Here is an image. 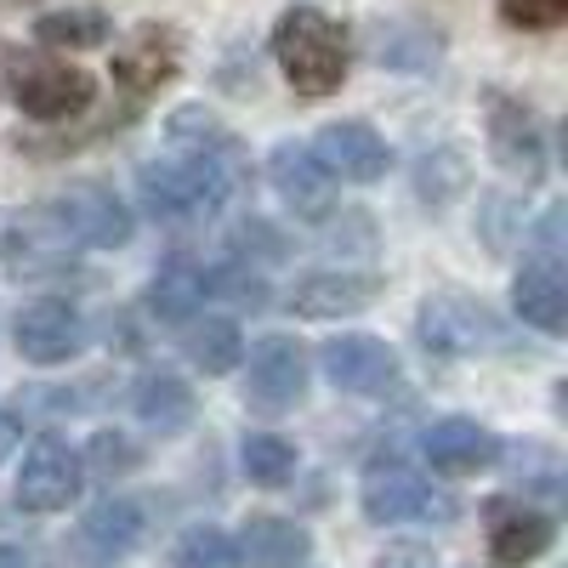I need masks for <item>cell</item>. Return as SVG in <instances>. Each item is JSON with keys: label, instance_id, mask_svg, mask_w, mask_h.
<instances>
[{"label": "cell", "instance_id": "cell-1", "mask_svg": "<svg viewBox=\"0 0 568 568\" xmlns=\"http://www.w3.org/2000/svg\"><path fill=\"white\" fill-rule=\"evenodd\" d=\"M251 160L245 154H160V160H142L136 165V187H142V205L160 227H205L227 211V200L245 187Z\"/></svg>", "mask_w": 568, "mask_h": 568}, {"label": "cell", "instance_id": "cell-2", "mask_svg": "<svg viewBox=\"0 0 568 568\" xmlns=\"http://www.w3.org/2000/svg\"><path fill=\"white\" fill-rule=\"evenodd\" d=\"M273 58H278L296 98L318 103L329 91H342V80L353 69V45H347V29L329 12L296 0V7H284L278 23H273Z\"/></svg>", "mask_w": 568, "mask_h": 568}, {"label": "cell", "instance_id": "cell-3", "mask_svg": "<svg viewBox=\"0 0 568 568\" xmlns=\"http://www.w3.org/2000/svg\"><path fill=\"white\" fill-rule=\"evenodd\" d=\"M0 85L7 98L29 114V120H80L98 103V80H91L80 63L69 58H52V52H23V45H7L0 52Z\"/></svg>", "mask_w": 568, "mask_h": 568}, {"label": "cell", "instance_id": "cell-4", "mask_svg": "<svg viewBox=\"0 0 568 568\" xmlns=\"http://www.w3.org/2000/svg\"><path fill=\"white\" fill-rule=\"evenodd\" d=\"M364 517L369 524H449L460 511L449 489H438L433 478L387 460V466H369L364 471Z\"/></svg>", "mask_w": 568, "mask_h": 568}, {"label": "cell", "instance_id": "cell-5", "mask_svg": "<svg viewBox=\"0 0 568 568\" xmlns=\"http://www.w3.org/2000/svg\"><path fill=\"white\" fill-rule=\"evenodd\" d=\"M415 336L426 353L438 358H471V353H489L500 347V318L478 302V296H460V291H438L426 296L415 313Z\"/></svg>", "mask_w": 568, "mask_h": 568}, {"label": "cell", "instance_id": "cell-6", "mask_svg": "<svg viewBox=\"0 0 568 568\" xmlns=\"http://www.w3.org/2000/svg\"><path fill=\"white\" fill-rule=\"evenodd\" d=\"M40 211L58 222V233L74 251L80 245L85 251H120V245H131V211L103 182H74V187H63V194L52 205H40Z\"/></svg>", "mask_w": 568, "mask_h": 568}, {"label": "cell", "instance_id": "cell-7", "mask_svg": "<svg viewBox=\"0 0 568 568\" xmlns=\"http://www.w3.org/2000/svg\"><path fill=\"white\" fill-rule=\"evenodd\" d=\"M489 154L511 182H540L546 176V125L524 98L489 91Z\"/></svg>", "mask_w": 568, "mask_h": 568}, {"label": "cell", "instance_id": "cell-8", "mask_svg": "<svg viewBox=\"0 0 568 568\" xmlns=\"http://www.w3.org/2000/svg\"><path fill=\"white\" fill-rule=\"evenodd\" d=\"M85 484V460L63 438H34L23 466H18V506L23 511H69Z\"/></svg>", "mask_w": 568, "mask_h": 568}, {"label": "cell", "instance_id": "cell-9", "mask_svg": "<svg viewBox=\"0 0 568 568\" xmlns=\"http://www.w3.org/2000/svg\"><path fill=\"white\" fill-rule=\"evenodd\" d=\"M318 364L329 375V387L353 398H387L398 387V353L375 336H329Z\"/></svg>", "mask_w": 568, "mask_h": 568}, {"label": "cell", "instance_id": "cell-10", "mask_svg": "<svg viewBox=\"0 0 568 568\" xmlns=\"http://www.w3.org/2000/svg\"><path fill=\"white\" fill-rule=\"evenodd\" d=\"M307 398V347L291 336H267L251 347L245 369V404L256 409H296Z\"/></svg>", "mask_w": 568, "mask_h": 568}, {"label": "cell", "instance_id": "cell-11", "mask_svg": "<svg viewBox=\"0 0 568 568\" xmlns=\"http://www.w3.org/2000/svg\"><path fill=\"white\" fill-rule=\"evenodd\" d=\"M182 69V34L171 23H142L125 34V45L114 52V80L131 98H154L160 85H171Z\"/></svg>", "mask_w": 568, "mask_h": 568}, {"label": "cell", "instance_id": "cell-12", "mask_svg": "<svg viewBox=\"0 0 568 568\" xmlns=\"http://www.w3.org/2000/svg\"><path fill=\"white\" fill-rule=\"evenodd\" d=\"M387 291L382 273H353V267H324V273H307L284 307L302 313V318H347V313H364L375 296Z\"/></svg>", "mask_w": 568, "mask_h": 568}, {"label": "cell", "instance_id": "cell-13", "mask_svg": "<svg viewBox=\"0 0 568 568\" xmlns=\"http://www.w3.org/2000/svg\"><path fill=\"white\" fill-rule=\"evenodd\" d=\"M420 455L433 460V471H444V478H471V471H489L500 460V438L489 426L466 420V415H444L420 433Z\"/></svg>", "mask_w": 568, "mask_h": 568}, {"label": "cell", "instance_id": "cell-14", "mask_svg": "<svg viewBox=\"0 0 568 568\" xmlns=\"http://www.w3.org/2000/svg\"><path fill=\"white\" fill-rule=\"evenodd\" d=\"M267 176L296 216H329V205H336V176L324 171V160L307 142H278L267 154Z\"/></svg>", "mask_w": 568, "mask_h": 568}, {"label": "cell", "instance_id": "cell-15", "mask_svg": "<svg viewBox=\"0 0 568 568\" xmlns=\"http://www.w3.org/2000/svg\"><path fill=\"white\" fill-rule=\"evenodd\" d=\"M313 154L324 160L329 176H342V182H382L393 154H387V142L375 136V125L364 120H329L313 142Z\"/></svg>", "mask_w": 568, "mask_h": 568}, {"label": "cell", "instance_id": "cell-16", "mask_svg": "<svg viewBox=\"0 0 568 568\" xmlns=\"http://www.w3.org/2000/svg\"><path fill=\"white\" fill-rule=\"evenodd\" d=\"M7 267H12V278H63V273H74V245L58 233V222L34 205L7 233Z\"/></svg>", "mask_w": 568, "mask_h": 568}, {"label": "cell", "instance_id": "cell-17", "mask_svg": "<svg viewBox=\"0 0 568 568\" xmlns=\"http://www.w3.org/2000/svg\"><path fill=\"white\" fill-rule=\"evenodd\" d=\"M18 353L29 364H69L85 347V318L69 302H34L18 313Z\"/></svg>", "mask_w": 568, "mask_h": 568}, {"label": "cell", "instance_id": "cell-18", "mask_svg": "<svg viewBox=\"0 0 568 568\" xmlns=\"http://www.w3.org/2000/svg\"><path fill=\"white\" fill-rule=\"evenodd\" d=\"M511 307L524 324H535L540 336H562L568 329V278H562V262L551 256H529L511 278Z\"/></svg>", "mask_w": 568, "mask_h": 568}, {"label": "cell", "instance_id": "cell-19", "mask_svg": "<svg viewBox=\"0 0 568 568\" xmlns=\"http://www.w3.org/2000/svg\"><path fill=\"white\" fill-rule=\"evenodd\" d=\"M557 524L535 506H511V500H489V557L495 568H524L540 551H551Z\"/></svg>", "mask_w": 568, "mask_h": 568}, {"label": "cell", "instance_id": "cell-20", "mask_svg": "<svg viewBox=\"0 0 568 568\" xmlns=\"http://www.w3.org/2000/svg\"><path fill=\"white\" fill-rule=\"evenodd\" d=\"M240 562L251 568H302L313 557V535L302 524H291V517H245V529H240Z\"/></svg>", "mask_w": 568, "mask_h": 568}, {"label": "cell", "instance_id": "cell-21", "mask_svg": "<svg viewBox=\"0 0 568 568\" xmlns=\"http://www.w3.org/2000/svg\"><path fill=\"white\" fill-rule=\"evenodd\" d=\"M131 409H136V420L149 426V433L171 438V433H182V426L194 420V387H187L182 375H171V369H154V375H142V382L131 387Z\"/></svg>", "mask_w": 568, "mask_h": 568}, {"label": "cell", "instance_id": "cell-22", "mask_svg": "<svg viewBox=\"0 0 568 568\" xmlns=\"http://www.w3.org/2000/svg\"><path fill=\"white\" fill-rule=\"evenodd\" d=\"M182 353L194 369L205 375H227V369H240L245 358V342H240V324H233L227 313H194L182 329Z\"/></svg>", "mask_w": 568, "mask_h": 568}, {"label": "cell", "instance_id": "cell-23", "mask_svg": "<svg viewBox=\"0 0 568 568\" xmlns=\"http://www.w3.org/2000/svg\"><path fill=\"white\" fill-rule=\"evenodd\" d=\"M142 540V506L136 500H103L85 511L80 524V546L91 551V562H114Z\"/></svg>", "mask_w": 568, "mask_h": 568}, {"label": "cell", "instance_id": "cell-24", "mask_svg": "<svg viewBox=\"0 0 568 568\" xmlns=\"http://www.w3.org/2000/svg\"><path fill=\"white\" fill-rule=\"evenodd\" d=\"M34 40L58 45V52H98V45L114 40V23L103 7H63V12L34 18Z\"/></svg>", "mask_w": 568, "mask_h": 568}, {"label": "cell", "instance_id": "cell-25", "mask_svg": "<svg viewBox=\"0 0 568 568\" xmlns=\"http://www.w3.org/2000/svg\"><path fill=\"white\" fill-rule=\"evenodd\" d=\"M205 307V291H200V267H187V262H165L149 284V313L160 324H187Z\"/></svg>", "mask_w": 568, "mask_h": 568}, {"label": "cell", "instance_id": "cell-26", "mask_svg": "<svg viewBox=\"0 0 568 568\" xmlns=\"http://www.w3.org/2000/svg\"><path fill=\"white\" fill-rule=\"evenodd\" d=\"M240 466L256 489H284L296 478V444L278 438V433H245L240 444Z\"/></svg>", "mask_w": 568, "mask_h": 568}, {"label": "cell", "instance_id": "cell-27", "mask_svg": "<svg viewBox=\"0 0 568 568\" xmlns=\"http://www.w3.org/2000/svg\"><path fill=\"white\" fill-rule=\"evenodd\" d=\"M165 136H171V149H182V154H245L240 149V136H233L211 109H176L171 114V125H165Z\"/></svg>", "mask_w": 568, "mask_h": 568}, {"label": "cell", "instance_id": "cell-28", "mask_svg": "<svg viewBox=\"0 0 568 568\" xmlns=\"http://www.w3.org/2000/svg\"><path fill=\"white\" fill-rule=\"evenodd\" d=\"M200 291L222 296L233 307H267V278L245 262H222V267H200Z\"/></svg>", "mask_w": 568, "mask_h": 568}, {"label": "cell", "instance_id": "cell-29", "mask_svg": "<svg viewBox=\"0 0 568 568\" xmlns=\"http://www.w3.org/2000/svg\"><path fill=\"white\" fill-rule=\"evenodd\" d=\"M171 568H240V546H233V535L200 524L171 546Z\"/></svg>", "mask_w": 568, "mask_h": 568}, {"label": "cell", "instance_id": "cell-30", "mask_svg": "<svg viewBox=\"0 0 568 568\" xmlns=\"http://www.w3.org/2000/svg\"><path fill=\"white\" fill-rule=\"evenodd\" d=\"M500 18L524 34H546L568 18V0H500Z\"/></svg>", "mask_w": 568, "mask_h": 568}, {"label": "cell", "instance_id": "cell-31", "mask_svg": "<svg viewBox=\"0 0 568 568\" xmlns=\"http://www.w3.org/2000/svg\"><path fill=\"white\" fill-rule=\"evenodd\" d=\"M91 466H98L103 478H114V471H131V466H136L131 438H120V433H98V438H91Z\"/></svg>", "mask_w": 568, "mask_h": 568}, {"label": "cell", "instance_id": "cell-32", "mask_svg": "<svg viewBox=\"0 0 568 568\" xmlns=\"http://www.w3.org/2000/svg\"><path fill=\"white\" fill-rule=\"evenodd\" d=\"M369 568H438V557L426 551V546H387Z\"/></svg>", "mask_w": 568, "mask_h": 568}, {"label": "cell", "instance_id": "cell-33", "mask_svg": "<svg viewBox=\"0 0 568 568\" xmlns=\"http://www.w3.org/2000/svg\"><path fill=\"white\" fill-rule=\"evenodd\" d=\"M0 568H34V557L23 546H0Z\"/></svg>", "mask_w": 568, "mask_h": 568}, {"label": "cell", "instance_id": "cell-34", "mask_svg": "<svg viewBox=\"0 0 568 568\" xmlns=\"http://www.w3.org/2000/svg\"><path fill=\"white\" fill-rule=\"evenodd\" d=\"M12 444H18V420H12L7 409H0V455H7Z\"/></svg>", "mask_w": 568, "mask_h": 568}]
</instances>
